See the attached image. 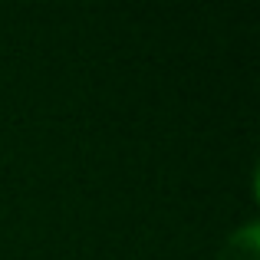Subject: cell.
I'll return each instance as SVG.
<instances>
[{
  "label": "cell",
  "instance_id": "6da1fadb",
  "mask_svg": "<svg viewBox=\"0 0 260 260\" xmlns=\"http://www.w3.org/2000/svg\"><path fill=\"white\" fill-rule=\"evenodd\" d=\"M260 231L257 224H244L221 247V260H260Z\"/></svg>",
  "mask_w": 260,
  "mask_h": 260
}]
</instances>
